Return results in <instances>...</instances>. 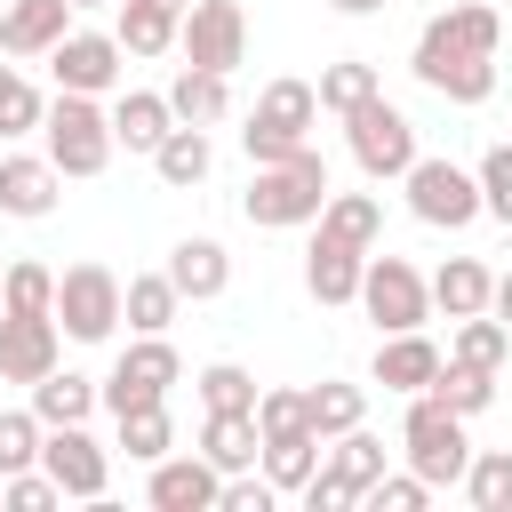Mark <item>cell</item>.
Segmentation results:
<instances>
[{
  "label": "cell",
  "instance_id": "obj_1",
  "mask_svg": "<svg viewBox=\"0 0 512 512\" xmlns=\"http://www.w3.org/2000/svg\"><path fill=\"white\" fill-rule=\"evenodd\" d=\"M320 208H328V160H320L312 144L288 152V160H264V168L248 176V192H240V216L264 224V232L320 224Z\"/></svg>",
  "mask_w": 512,
  "mask_h": 512
},
{
  "label": "cell",
  "instance_id": "obj_2",
  "mask_svg": "<svg viewBox=\"0 0 512 512\" xmlns=\"http://www.w3.org/2000/svg\"><path fill=\"white\" fill-rule=\"evenodd\" d=\"M400 448H408V472H424L432 488H464L472 472V440H464V416L432 392H408V416H400Z\"/></svg>",
  "mask_w": 512,
  "mask_h": 512
},
{
  "label": "cell",
  "instance_id": "obj_3",
  "mask_svg": "<svg viewBox=\"0 0 512 512\" xmlns=\"http://www.w3.org/2000/svg\"><path fill=\"white\" fill-rule=\"evenodd\" d=\"M312 120H320V88H312V80H272V88L256 96V112H248L240 144H248L256 168H264V160H288V152L312 144Z\"/></svg>",
  "mask_w": 512,
  "mask_h": 512
},
{
  "label": "cell",
  "instance_id": "obj_4",
  "mask_svg": "<svg viewBox=\"0 0 512 512\" xmlns=\"http://www.w3.org/2000/svg\"><path fill=\"white\" fill-rule=\"evenodd\" d=\"M40 136H48V160H56L64 176H104V160H112V144H120V136H112V112H104L96 96H72V88H56Z\"/></svg>",
  "mask_w": 512,
  "mask_h": 512
},
{
  "label": "cell",
  "instance_id": "obj_5",
  "mask_svg": "<svg viewBox=\"0 0 512 512\" xmlns=\"http://www.w3.org/2000/svg\"><path fill=\"white\" fill-rule=\"evenodd\" d=\"M408 64H416V80H424L432 96H448V104H488V96H496V56L448 40L440 24L416 32V56H408Z\"/></svg>",
  "mask_w": 512,
  "mask_h": 512
},
{
  "label": "cell",
  "instance_id": "obj_6",
  "mask_svg": "<svg viewBox=\"0 0 512 512\" xmlns=\"http://www.w3.org/2000/svg\"><path fill=\"white\" fill-rule=\"evenodd\" d=\"M344 144H352L360 176H376V184L416 168V120H408L400 104H384V88H376L360 112H344Z\"/></svg>",
  "mask_w": 512,
  "mask_h": 512
},
{
  "label": "cell",
  "instance_id": "obj_7",
  "mask_svg": "<svg viewBox=\"0 0 512 512\" xmlns=\"http://www.w3.org/2000/svg\"><path fill=\"white\" fill-rule=\"evenodd\" d=\"M360 312H368L384 336L424 328V320H432V280H424L408 256H368V272H360Z\"/></svg>",
  "mask_w": 512,
  "mask_h": 512
},
{
  "label": "cell",
  "instance_id": "obj_8",
  "mask_svg": "<svg viewBox=\"0 0 512 512\" xmlns=\"http://www.w3.org/2000/svg\"><path fill=\"white\" fill-rule=\"evenodd\" d=\"M400 184H408V208H416L424 224H440V232H464L472 216H488V208H480V168H456V160H424V152H416V168H408Z\"/></svg>",
  "mask_w": 512,
  "mask_h": 512
},
{
  "label": "cell",
  "instance_id": "obj_9",
  "mask_svg": "<svg viewBox=\"0 0 512 512\" xmlns=\"http://www.w3.org/2000/svg\"><path fill=\"white\" fill-rule=\"evenodd\" d=\"M176 48L200 72H240L248 64V16H240V0H192L184 24H176Z\"/></svg>",
  "mask_w": 512,
  "mask_h": 512
},
{
  "label": "cell",
  "instance_id": "obj_10",
  "mask_svg": "<svg viewBox=\"0 0 512 512\" xmlns=\"http://www.w3.org/2000/svg\"><path fill=\"white\" fill-rule=\"evenodd\" d=\"M120 272H104V264H72L64 280H56V320H64V336L72 344H104L112 328H120Z\"/></svg>",
  "mask_w": 512,
  "mask_h": 512
},
{
  "label": "cell",
  "instance_id": "obj_11",
  "mask_svg": "<svg viewBox=\"0 0 512 512\" xmlns=\"http://www.w3.org/2000/svg\"><path fill=\"white\" fill-rule=\"evenodd\" d=\"M184 376V360H176V344L168 336H136L120 360H112V376L96 384L104 392V408L112 416H128V408H144V400H168V384Z\"/></svg>",
  "mask_w": 512,
  "mask_h": 512
},
{
  "label": "cell",
  "instance_id": "obj_12",
  "mask_svg": "<svg viewBox=\"0 0 512 512\" xmlns=\"http://www.w3.org/2000/svg\"><path fill=\"white\" fill-rule=\"evenodd\" d=\"M120 32H64L56 48H48V72H56V88H72V96H104V88H120Z\"/></svg>",
  "mask_w": 512,
  "mask_h": 512
},
{
  "label": "cell",
  "instance_id": "obj_13",
  "mask_svg": "<svg viewBox=\"0 0 512 512\" xmlns=\"http://www.w3.org/2000/svg\"><path fill=\"white\" fill-rule=\"evenodd\" d=\"M56 312H0V384H40L64 352Z\"/></svg>",
  "mask_w": 512,
  "mask_h": 512
},
{
  "label": "cell",
  "instance_id": "obj_14",
  "mask_svg": "<svg viewBox=\"0 0 512 512\" xmlns=\"http://www.w3.org/2000/svg\"><path fill=\"white\" fill-rule=\"evenodd\" d=\"M40 464H48V472H56V488H64V496H80V504H96V496H104V480H112L104 448L88 440V424H48Z\"/></svg>",
  "mask_w": 512,
  "mask_h": 512
},
{
  "label": "cell",
  "instance_id": "obj_15",
  "mask_svg": "<svg viewBox=\"0 0 512 512\" xmlns=\"http://www.w3.org/2000/svg\"><path fill=\"white\" fill-rule=\"evenodd\" d=\"M144 496H152L160 512H216V504H224V472H216L200 448H192V456L168 448V456L152 464V488H144Z\"/></svg>",
  "mask_w": 512,
  "mask_h": 512
},
{
  "label": "cell",
  "instance_id": "obj_16",
  "mask_svg": "<svg viewBox=\"0 0 512 512\" xmlns=\"http://www.w3.org/2000/svg\"><path fill=\"white\" fill-rule=\"evenodd\" d=\"M56 184H64V168L48 160V152H0V216H48L56 208Z\"/></svg>",
  "mask_w": 512,
  "mask_h": 512
},
{
  "label": "cell",
  "instance_id": "obj_17",
  "mask_svg": "<svg viewBox=\"0 0 512 512\" xmlns=\"http://www.w3.org/2000/svg\"><path fill=\"white\" fill-rule=\"evenodd\" d=\"M72 32V0H8L0 8V56H48Z\"/></svg>",
  "mask_w": 512,
  "mask_h": 512
},
{
  "label": "cell",
  "instance_id": "obj_18",
  "mask_svg": "<svg viewBox=\"0 0 512 512\" xmlns=\"http://www.w3.org/2000/svg\"><path fill=\"white\" fill-rule=\"evenodd\" d=\"M168 280L184 288V304H216V296L232 288V256H224V240H208V232L176 240V248H168Z\"/></svg>",
  "mask_w": 512,
  "mask_h": 512
},
{
  "label": "cell",
  "instance_id": "obj_19",
  "mask_svg": "<svg viewBox=\"0 0 512 512\" xmlns=\"http://www.w3.org/2000/svg\"><path fill=\"white\" fill-rule=\"evenodd\" d=\"M200 456H208L216 472H256V456H264L256 408H208V424H200Z\"/></svg>",
  "mask_w": 512,
  "mask_h": 512
},
{
  "label": "cell",
  "instance_id": "obj_20",
  "mask_svg": "<svg viewBox=\"0 0 512 512\" xmlns=\"http://www.w3.org/2000/svg\"><path fill=\"white\" fill-rule=\"evenodd\" d=\"M432 376H440V344H432L424 328H400V336L376 344V384H384V392H424Z\"/></svg>",
  "mask_w": 512,
  "mask_h": 512
},
{
  "label": "cell",
  "instance_id": "obj_21",
  "mask_svg": "<svg viewBox=\"0 0 512 512\" xmlns=\"http://www.w3.org/2000/svg\"><path fill=\"white\" fill-rule=\"evenodd\" d=\"M168 128H176V104H168L160 88H120V96H112V136H120L128 152H160Z\"/></svg>",
  "mask_w": 512,
  "mask_h": 512
},
{
  "label": "cell",
  "instance_id": "obj_22",
  "mask_svg": "<svg viewBox=\"0 0 512 512\" xmlns=\"http://www.w3.org/2000/svg\"><path fill=\"white\" fill-rule=\"evenodd\" d=\"M320 240L376 256V240H384V208H376V192H328V208H320Z\"/></svg>",
  "mask_w": 512,
  "mask_h": 512
},
{
  "label": "cell",
  "instance_id": "obj_23",
  "mask_svg": "<svg viewBox=\"0 0 512 512\" xmlns=\"http://www.w3.org/2000/svg\"><path fill=\"white\" fill-rule=\"evenodd\" d=\"M360 272H368V256L336 248V240H312V256H304V288L320 304H360Z\"/></svg>",
  "mask_w": 512,
  "mask_h": 512
},
{
  "label": "cell",
  "instance_id": "obj_24",
  "mask_svg": "<svg viewBox=\"0 0 512 512\" xmlns=\"http://www.w3.org/2000/svg\"><path fill=\"white\" fill-rule=\"evenodd\" d=\"M488 296H496V272H488L480 256H448V264L432 272V304H440L448 320H472V312H488Z\"/></svg>",
  "mask_w": 512,
  "mask_h": 512
},
{
  "label": "cell",
  "instance_id": "obj_25",
  "mask_svg": "<svg viewBox=\"0 0 512 512\" xmlns=\"http://www.w3.org/2000/svg\"><path fill=\"white\" fill-rule=\"evenodd\" d=\"M176 304H184V288L168 280V264H160V272H136V280L120 288V320H128L136 336H168Z\"/></svg>",
  "mask_w": 512,
  "mask_h": 512
},
{
  "label": "cell",
  "instance_id": "obj_26",
  "mask_svg": "<svg viewBox=\"0 0 512 512\" xmlns=\"http://www.w3.org/2000/svg\"><path fill=\"white\" fill-rule=\"evenodd\" d=\"M152 168H160V184H176V192H192L208 168H216V144H208V128H192V120H176L168 136H160V152H152Z\"/></svg>",
  "mask_w": 512,
  "mask_h": 512
},
{
  "label": "cell",
  "instance_id": "obj_27",
  "mask_svg": "<svg viewBox=\"0 0 512 512\" xmlns=\"http://www.w3.org/2000/svg\"><path fill=\"white\" fill-rule=\"evenodd\" d=\"M168 104H176V120L216 128V120L232 112V72H200V64H184V72H176V88H168Z\"/></svg>",
  "mask_w": 512,
  "mask_h": 512
},
{
  "label": "cell",
  "instance_id": "obj_28",
  "mask_svg": "<svg viewBox=\"0 0 512 512\" xmlns=\"http://www.w3.org/2000/svg\"><path fill=\"white\" fill-rule=\"evenodd\" d=\"M96 400H104V392H96L88 376H72V368H48V376L32 384V416H40V424H88Z\"/></svg>",
  "mask_w": 512,
  "mask_h": 512
},
{
  "label": "cell",
  "instance_id": "obj_29",
  "mask_svg": "<svg viewBox=\"0 0 512 512\" xmlns=\"http://www.w3.org/2000/svg\"><path fill=\"white\" fill-rule=\"evenodd\" d=\"M448 360L504 376V360H512V328H504L496 312H472V320H456V344H448Z\"/></svg>",
  "mask_w": 512,
  "mask_h": 512
},
{
  "label": "cell",
  "instance_id": "obj_30",
  "mask_svg": "<svg viewBox=\"0 0 512 512\" xmlns=\"http://www.w3.org/2000/svg\"><path fill=\"white\" fill-rule=\"evenodd\" d=\"M176 24H184L176 8L120 0V24H112V32H120V48H128V56H168V48H176Z\"/></svg>",
  "mask_w": 512,
  "mask_h": 512
},
{
  "label": "cell",
  "instance_id": "obj_31",
  "mask_svg": "<svg viewBox=\"0 0 512 512\" xmlns=\"http://www.w3.org/2000/svg\"><path fill=\"white\" fill-rule=\"evenodd\" d=\"M320 432H288V440H264V480L272 488H288V496H304V480L320 472Z\"/></svg>",
  "mask_w": 512,
  "mask_h": 512
},
{
  "label": "cell",
  "instance_id": "obj_32",
  "mask_svg": "<svg viewBox=\"0 0 512 512\" xmlns=\"http://www.w3.org/2000/svg\"><path fill=\"white\" fill-rule=\"evenodd\" d=\"M312 88H320V112H336V120H344V112H360V104L376 96V64H360V56L320 64V80H312Z\"/></svg>",
  "mask_w": 512,
  "mask_h": 512
},
{
  "label": "cell",
  "instance_id": "obj_33",
  "mask_svg": "<svg viewBox=\"0 0 512 512\" xmlns=\"http://www.w3.org/2000/svg\"><path fill=\"white\" fill-rule=\"evenodd\" d=\"M304 416H312L320 440H336V432H352V424L368 416V392H360V384H312V392H304Z\"/></svg>",
  "mask_w": 512,
  "mask_h": 512
},
{
  "label": "cell",
  "instance_id": "obj_34",
  "mask_svg": "<svg viewBox=\"0 0 512 512\" xmlns=\"http://www.w3.org/2000/svg\"><path fill=\"white\" fill-rule=\"evenodd\" d=\"M120 448H128L136 464H160V456L176 448V424H168V400H144V408H128V416H120Z\"/></svg>",
  "mask_w": 512,
  "mask_h": 512
},
{
  "label": "cell",
  "instance_id": "obj_35",
  "mask_svg": "<svg viewBox=\"0 0 512 512\" xmlns=\"http://www.w3.org/2000/svg\"><path fill=\"white\" fill-rule=\"evenodd\" d=\"M424 392H432V400H448L456 416H480V408L496 400V376H488V368H464V360H440V376H432Z\"/></svg>",
  "mask_w": 512,
  "mask_h": 512
},
{
  "label": "cell",
  "instance_id": "obj_36",
  "mask_svg": "<svg viewBox=\"0 0 512 512\" xmlns=\"http://www.w3.org/2000/svg\"><path fill=\"white\" fill-rule=\"evenodd\" d=\"M40 440H48V424L32 408H0V480L8 472H32L40 464Z\"/></svg>",
  "mask_w": 512,
  "mask_h": 512
},
{
  "label": "cell",
  "instance_id": "obj_37",
  "mask_svg": "<svg viewBox=\"0 0 512 512\" xmlns=\"http://www.w3.org/2000/svg\"><path fill=\"white\" fill-rule=\"evenodd\" d=\"M464 496L480 512H512V448H480L472 472H464Z\"/></svg>",
  "mask_w": 512,
  "mask_h": 512
},
{
  "label": "cell",
  "instance_id": "obj_38",
  "mask_svg": "<svg viewBox=\"0 0 512 512\" xmlns=\"http://www.w3.org/2000/svg\"><path fill=\"white\" fill-rule=\"evenodd\" d=\"M48 120V96L16 72V64H0V136H32Z\"/></svg>",
  "mask_w": 512,
  "mask_h": 512
},
{
  "label": "cell",
  "instance_id": "obj_39",
  "mask_svg": "<svg viewBox=\"0 0 512 512\" xmlns=\"http://www.w3.org/2000/svg\"><path fill=\"white\" fill-rule=\"evenodd\" d=\"M328 464H336L344 480H360V496H368V488L384 480V440H376L368 424H352V432H336V456H328Z\"/></svg>",
  "mask_w": 512,
  "mask_h": 512
},
{
  "label": "cell",
  "instance_id": "obj_40",
  "mask_svg": "<svg viewBox=\"0 0 512 512\" xmlns=\"http://www.w3.org/2000/svg\"><path fill=\"white\" fill-rule=\"evenodd\" d=\"M192 384H200V408H256V376L240 360H208Z\"/></svg>",
  "mask_w": 512,
  "mask_h": 512
},
{
  "label": "cell",
  "instance_id": "obj_41",
  "mask_svg": "<svg viewBox=\"0 0 512 512\" xmlns=\"http://www.w3.org/2000/svg\"><path fill=\"white\" fill-rule=\"evenodd\" d=\"M0 312H56V272L48 264H8Z\"/></svg>",
  "mask_w": 512,
  "mask_h": 512
},
{
  "label": "cell",
  "instance_id": "obj_42",
  "mask_svg": "<svg viewBox=\"0 0 512 512\" xmlns=\"http://www.w3.org/2000/svg\"><path fill=\"white\" fill-rule=\"evenodd\" d=\"M256 432L264 440H288V432H312V416H304V392H256Z\"/></svg>",
  "mask_w": 512,
  "mask_h": 512
},
{
  "label": "cell",
  "instance_id": "obj_43",
  "mask_svg": "<svg viewBox=\"0 0 512 512\" xmlns=\"http://www.w3.org/2000/svg\"><path fill=\"white\" fill-rule=\"evenodd\" d=\"M480 208L496 224H512V144H488L480 152Z\"/></svg>",
  "mask_w": 512,
  "mask_h": 512
},
{
  "label": "cell",
  "instance_id": "obj_44",
  "mask_svg": "<svg viewBox=\"0 0 512 512\" xmlns=\"http://www.w3.org/2000/svg\"><path fill=\"white\" fill-rule=\"evenodd\" d=\"M0 504H8V512H48V504H64V488H56V472L40 464V472H8V480H0Z\"/></svg>",
  "mask_w": 512,
  "mask_h": 512
},
{
  "label": "cell",
  "instance_id": "obj_45",
  "mask_svg": "<svg viewBox=\"0 0 512 512\" xmlns=\"http://www.w3.org/2000/svg\"><path fill=\"white\" fill-rule=\"evenodd\" d=\"M360 504H376V512H424V504H432V480H424V472H384Z\"/></svg>",
  "mask_w": 512,
  "mask_h": 512
},
{
  "label": "cell",
  "instance_id": "obj_46",
  "mask_svg": "<svg viewBox=\"0 0 512 512\" xmlns=\"http://www.w3.org/2000/svg\"><path fill=\"white\" fill-rule=\"evenodd\" d=\"M344 504H360V480H344L336 464H320L304 480V512H344Z\"/></svg>",
  "mask_w": 512,
  "mask_h": 512
},
{
  "label": "cell",
  "instance_id": "obj_47",
  "mask_svg": "<svg viewBox=\"0 0 512 512\" xmlns=\"http://www.w3.org/2000/svg\"><path fill=\"white\" fill-rule=\"evenodd\" d=\"M272 480H256V472H224V504L216 512H272Z\"/></svg>",
  "mask_w": 512,
  "mask_h": 512
},
{
  "label": "cell",
  "instance_id": "obj_48",
  "mask_svg": "<svg viewBox=\"0 0 512 512\" xmlns=\"http://www.w3.org/2000/svg\"><path fill=\"white\" fill-rule=\"evenodd\" d=\"M488 312H496V320L512 328V272H496V296H488Z\"/></svg>",
  "mask_w": 512,
  "mask_h": 512
},
{
  "label": "cell",
  "instance_id": "obj_49",
  "mask_svg": "<svg viewBox=\"0 0 512 512\" xmlns=\"http://www.w3.org/2000/svg\"><path fill=\"white\" fill-rule=\"evenodd\" d=\"M328 8H336V16H376L384 0H328Z\"/></svg>",
  "mask_w": 512,
  "mask_h": 512
},
{
  "label": "cell",
  "instance_id": "obj_50",
  "mask_svg": "<svg viewBox=\"0 0 512 512\" xmlns=\"http://www.w3.org/2000/svg\"><path fill=\"white\" fill-rule=\"evenodd\" d=\"M152 8H176V16H184V8H192V0H152Z\"/></svg>",
  "mask_w": 512,
  "mask_h": 512
},
{
  "label": "cell",
  "instance_id": "obj_51",
  "mask_svg": "<svg viewBox=\"0 0 512 512\" xmlns=\"http://www.w3.org/2000/svg\"><path fill=\"white\" fill-rule=\"evenodd\" d=\"M72 8H104V0H72Z\"/></svg>",
  "mask_w": 512,
  "mask_h": 512
},
{
  "label": "cell",
  "instance_id": "obj_52",
  "mask_svg": "<svg viewBox=\"0 0 512 512\" xmlns=\"http://www.w3.org/2000/svg\"><path fill=\"white\" fill-rule=\"evenodd\" d=\"M0 288H8V264H0Z\"/></svg>",
  "mask_w": 512,
  "mask_h": 512
}]
</instances>
